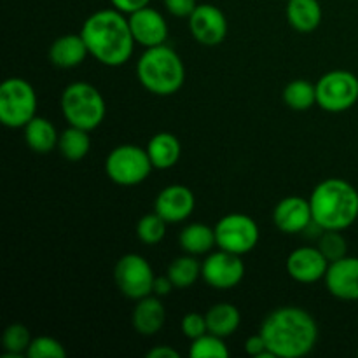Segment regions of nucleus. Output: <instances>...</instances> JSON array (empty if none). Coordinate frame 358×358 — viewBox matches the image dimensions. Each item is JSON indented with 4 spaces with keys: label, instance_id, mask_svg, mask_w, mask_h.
<instances>
[{
    "label": "nucleus",
    "instance_id": "obj_1",
    "mask_svg": "<svg viewBox=\"0 0 358 358\" xmlns=\"http://www.w3.org/2000/svg\"><path fill=\"white\" fill-rule=\"evenodd\" d=\"M261 334L276 358H301L317 345L318 325L303 308L283 306L264 318Z\"/></svg>",
    "mask_w": 358,
    "mask_h": 358
},
{
    "label": "nucleus",
    "instance_id": "obj_2",
    "mask_svg": "<svg viewBox=\"0 0 358 358\" xmlns=\"http://www.w3.org/2000/svg\"><path fill=\"white\" fill-rule=\"evenodd\" d=\"M87 51L107 66H121L131 58L135 38L124 13L117 9H101L91 14L80 30Z\"/></svg>",
    "mask_w": 358,
    "mask_h": 358
},
{
    "label": "nucleus",
    "instance_id": "obj_3",
    "mask_svg": "<svg viewBox=\"0 0 358 358\" xmlns=\"http://www.w3.org/2000/svg\"><path fill=\"white\" fill-rule=\"evenodd\" d=\"M313 220L324 231H345L358 219V191L343 178H327L310 198Z\"/></svg>",
    "mask_w": 358,
    "mask_h": 358
},
{
    "label": "nucleus",
    "instance_id": "obj_4",
    "mask_svg": "<svg viewBox=\"0 0 358 358\" xmlns=\"http://www.w3.org/2000/svg\"><path fill=\"white\" fill-rule=\"evenodd\" d=\"M140 84L157 96L175 94L185 83V66L177 51L166 44L147 48L136 63Z\"/></svg>",
    "mask_w": 358,
    "mask_h": 358
},
{
    "label": "nucleus",
    "instance_id": "obj_5",
    "mask_svg": "<svg viewBox=\"0 0 358 358\" xmlns=\"http://www.w3.org/2000/svg\"><path fill=\"white\" fill-rule=\"evenodd\" d=\"M62 112L70 126L91 131L103 122L107 107L101 93L93 84L73 83L63 91Z\"/></svg>",
    "mask_w": 358,
    "mask_h": 358
},
{
    "label": "nucleus",
    "instance_id": "obj_6",
    "mask_svg": "<svg viewBox=\"0 0 358 358\" xmlns=\"http://www.w3.org/2000/svg\"><path fill=\"white\" fill-rule=\"evenodd\" d=\"M37 112L34 86L21 77H10L0 86V122L7 128H24Z\"/></svg>",
    "mask_w": 358,
    "mask_h": 358
},
{
    "label": "nucleus",
    "instance_id": "obj_7",
    "mask_svg": "<svg viewBox=\"0 0 358 358\" xmlns=\"http://www.w3.org/2000/svg\"><path fill=\"white\" fill-rule=\"evenodd\" d=\"M152 163L147 149L124 143L112 150L105 159V173L117 185H138L152 171Z\"/></svg>",
    "mask_w": 358,
    "mask_h": 358
},
{
    "label": "nucleus",
    "instance_id": "obj_8",
    "mask_svg": "<svg viewBox=\"0 0 358 358\" xmlns=\"http://www.w3.org/2000/svg\"><path fill=\"white\" fill-rule=\"evenodd\" d=\"M358 101V77L348 70H332L317 83V103L327 112H345Z\"/></svg>",
    "mask_w": 358,
    "mask_h": 358
},
{
    "label": "nucleus",
    "instance_id": "obj_9",
    "mask_svg": "<svg viewBox=\"0 0 358 358\" xmlns=\"http://www.w3.org/2000/svg\"><path fill=\"white\" fill-rule=\"evenodd\" d=\"M215 240L220 250L231 254H248L259 243V226L245 213H229L215 224Z\"/></svg>",
    "mask_w": 358,
    "mask_h": 358
},
{
    "label": "nucleus",
    "instance_id": "obj_10",
    "mask_svg": "<svg viewBox=\"0 0 358 358\" xmlns=\"http://www.w3.org/2000/svg\"><path fill=\"white\" fill-rule=\"evenodd\" d=\"M114 278L121 294L138 301L152 294L156 276L145 257L138 254H126L115 264Z\"/></svg>",
    "mask_w": 358,
    "mask_h": 358
},
{
    "label": "nucleus",
    "instance_id": "obj_11",
    "mask_svg": "<svg viewBox=\"0 0 358 358\" xmlns=\"http://www.w3.org/2000/svg\"><path fill=\"white\" fill-rule=\"evenodd\" d=\"M243 276L245 264L241 261V255L231 254L220 248L219 252L210 254L201 264V278L217 290L234 289L240 285Z\"/></svg>",
    "mask_w": 358,
    "mask_h": 358
},
{
    "label": "nucleus",
    "instance_id": "obj_12",
    "mask_svg": "<svg viewBox=\"0 0 358 358\" xmlns=\"http://www.w3.org/2000/svg\"><path fill=\"white\" fill-rule=\"evenodd\" d=\"M189 30L203 45H217L226 38L227 20L222 10L212 3H198L189 16Z\"/></svg>",
    "mask_w": 358,
    "mask_h": 358
},
{
    "label": "nucleus",
    "instance_id": "obj_13",
    "mask_svg": "<svg viewBox=\"0 0 358 358\" xmlns=\"http://www.w3.org/2000/svg\"><path fill=\"white\" fill-rule=\"evenodd\" d=\"M329 264L318 247H301L287 257V273L299 283H317L325 278Z\"/></svg>",
    "mask_w": 358,
    "mask_h": 358
},
{
    "label": "nucleus",
    "instance_id": "obj_14",
    "mask_svg": "<svg viewBox=\"0 0 358 358\" xmlns=\"http://www.w3.org/2000/svg\"><path fill=\"white\" fill-rule=\"evenodd\" d=\"M128 21L136 44L143 48H156L166 42L168 23L159 10L147 6L128 14Z\"/></svg>",
    "mask_w": 358,
    "mask_h": 358
},
{
    "label": "nucleus",
    "instance_id": "obj_15",
    "mask_svg": "<svg viewBox=\"0 0 358 358\" xmlns=\"http://www.w3.org/2000/svg\"><path fill=\"white\" fill-rule=\"evenodd\" d=\"M194 206L196 198L191 189L180 184H173L164 187L157 194L154 212L159 213L168 224H178L192 215Z\"/></svg>",
    "mask_w": 358,
    "mask_h": 358
},
{
    "label": "nucleus",
    "instance_id": "obj_16",
    "mask_svg": "<svg viewBox=\"0 0 358 358\" xmlns=\"http://www.w3.org/2000/svg\"><path fill=\"white\" fill-rule=\"evenodd\" d=\"M324 282L329 292L338 299L358 301V257L346 255L331 262Z\"/></svg>",
    "mask_w": 358,
    "mask_h": 358
},
{
    "label": "nucleus",
    "instance_id": "obj_17",
    "mask_svg": "<svg viewBox=\"0 0 358 358\" xmlns=\"http://www.w3.org/2000/svg\"><path fill=\"white\" fill-rule=\"evenodd\" d=\"M273 222L285 234L304 233L306 227L313 222L310 199H304L301 196H289L282 199L275 206Z\"/></svg>",
    "mask_w": 358,
    "mask_h": 358
},
{
    "label": "nucleus",
    "instance_id": "obj_18",
    "mask_svg": "<svg viewBox=\"0 0 358 358\" xmlns=\"http://www.w3.org/2000/svg\"><path fill=\"white\" fill-rule=\"evenodd\" d=\"M166 320V308L159 297L147 296L136 301V306L131 315V324L138 334L154 336L163 329Z\"/></svg>",
    "mask_w": 358,
    "mask_h": 358
},
{
    "label": "nucleus",
    "instance_id": "obj_19",
    "mask_svg": "<svg viewBox=\"0 0 358 358\" xmlns=\"http://www.w3.org/2000/svg\"><path fill=\"white\" fill-rule=\"evenodd\" d=\"M90 55L83 35L69 34L56 38L49 48V59L59 69H76Z\"/></svg>",
    "mask_w": 358,
    "mask_h": 358
},
{
    "label": "nucleus",
    "instance_id": "obj_20",
    "mask_svg": "<svg viewBox=\"0 0 358 358\" xmlns=\"http://www.w3.org/2000/svg\"><path fill=\"white\" fill-rule=\"evenodd\" d=\"M147 154L156 170H168L178 163L182 156V145L173 133L161 131L147 143Z\"/></svg>",
    "mask_w": 358,
    "mask_h": 358
},
{
    "label": "nucleus",
    "instance_id": "obj_21",
    "mask_svg": "<svg viewBox=\"0 0 358 358\" xmlns=\"http://www.w3.org/2000/svg\"><path fill=\"white\" fill-rule=\"evenodd\" d=\"M287 21L303 34L317 30L322 23V6L318 0H287Z\"/></svg>",
    "mask_w": 358,
    "mask_h": 358
},
{
    "label": "nucleus",
    "instance_id": "obj_22",
    "mask_svg": "<svg viewBox=\"0 0 358 358\" xmlns=\"http://www.w3.org/2000/svg\"><path fill=\"white\" fill-rule=\"evenodd\" d=\"M24 140L28 147L37 154H49L58 147L59 135L56 126L49 119L37 117L35 115L27 126H24Z\"/></svg>",
    "mask_w": 358,
    "mask_h": 358
},
{
    "label": "nucleus",
    "instance_id": "obj_23",
    "mask_svg": "<svg viewBox=\"0 0 358 358\" xmlns=\"http://www.w3.org/2000/svg\"><path fill=\"white\" fill-rule=\"evenodd\" d=\"M205 315L206 324H208V332L224 339L233 336L241 324L240 310L231 303L215 304Z\"/></svg>",
    "mask_w": 358,
    "mask_h": 358
},
{
    "label": "nucleus",
    "instance_id": "obj_24",
    "mask_svg": "<svg viewBox=\"0 0 358 358\" xmlns=\"http://www.w3.org/2000/svg\"><path fill=\"white\" fill-rule=\"evenodd\" d=\"M178 243L191 255L208 254L213 247H217L215 229L201 222L189 224L182 229L180 236H178Z\"/></svg>",
    "mask_w": 358,
    "mask_h": 358
},
{
    "label": "nucleus",
    "instance_id": "obj_25",
    "mask_svg": "<svg viewBox=\"0 0 358 358\" xmlns=\"http://www.w3.org/2000/svg\"><path fill=\"white\" fill-rule=\"evenodd\" d=\"M87 133L90 131H86V129L70 126L59 135L58 150L65 159L80 161L87 156L91 149V140Z\"/></svg>",
    "mask_w": 358,
    "mask_h": 358
},
{
    "label": "nucleus",
    "instance_id": "obj_26",
    "mask_svg": "<svg viewBox=\"0 0 358 358\" xmlns=\"http://www.w3.org/2000/svg\"><path fill=\"white\" fill-rule=\"evenodd\" d=\"M166 275L173 282L175 289H189L201 276V264L196 261V255H180L171 261Z\"/></svg>",
    "mask_w": 358,
    "mask_h": 358
},
{
    "label": "nucleus",
    "instance_id": "obj_27",
    "mask_svg": "<svg viewBox=\"0 0 358 358\" xmlns=\"http://www.w3.org/2000/svg\"><path fill=\"white\" fill-rule=\"evenodd\" d=\"M283 100L292 110H308L317 103V84H311L304 79L292 80L283 91Z\"/></svg>",
    "mask_w": 358,
    "mask_h": 358
},
{
    "label": "nucleus",
    "instance_id": "obj_28",
    "mask_svg": "<svg viewBox=\"0 0 358 358\" xmlns=\"http://www.w3.org/2000/svg\"><path fill=\"white\" fill-rule=\"evenodd\" d=\"M30 329L23 324H10L2 334L3 355L2 358H21L27 355L31 345Z\"/></svg>",
    "mask_w": 358,
    "mask_h": 358
},
{
    "label": "nucleus",
    "instance_id": "obj_29",
    "mask_svg": "<svg viewBox=\"0 0 358 358\" xmlns=\"http://www.w3.org/2000/svg\"><path fill=\"white\" fill-rule=\"evenodd\" d=\"M189 357L191 358H227L229 350H227L224 338L206 332L201 338L194 339L189 348Z\"/></svg>",
    "mask_w": 358,
    "mask_h": 358
},
{
    "label": "nucleus",
    "instance_id": "obj_30",
    "mask_svg": "<svg viewBox=\"0 0 358 358\" xmlns=\"http://www.w3.org/2000/svg\"><path fill=\"white\" fill-rule=\"evenodd\" d=\"M166 220L159 213H147L136 224V236L145 245H157L166 234Z\"/></svg>",
    "mask_w": 358,
    "mask_h": 358
},
{
    "label": "nucleus",
    "instance_id": "obj_31",
    "mask_svg": "<svg viewBox=\"0 0 358 358\" xmlns=\"http://www.w3.org/2000/svg\"><path fill=\"white\" fill-rule=\"evenodd\" d=\"M318 248H320L322 254L327 257L329 262H334L346 257L348 245H346V240L341 234V231L327 229L320 234V238H318Z\"/></svg>",
    "mask_w": 358,
    "mask_h": 358
},
{
    "label": "nucleus",
    "instance_id": "obj_32",
    "mask_svg": "<svg viewBox=\"0 0 358 358\" xmlns=\"http://www.w3.org/2000/svg\"><path fill=\"white\" fill-rule=\"evenodd\" d=\"M28 358H65L66 350L63 348L58 339L51 336H38L31 341L27 352Z\"/></svg>",
    "mask_w": 358,
    "mask_h": 358
},
{
    "label": "nucleus",
    "instance_id": "obj_33",
    "mask_svg": "<svg viewBox=\"0 0 358 358\" xmlns=\"http://www.w3.org/2000/svg\"><path fill=\"white\" fill-rule=\"evenodd\" d=\"M182 332L187 339L194 341V339L201 338L208 332V324H206V315L196 313V311H191V313L185 315L182 318Z\"/></svg>",
    "mask_w": 358,
    "mask_h": 358
},
{
    "label": "nucleus",
    "instance_id": "obj_34",
    "mask_svg": "<svg viewBox=\"0 0 358 358\" xmlns=\"http://www.w3.org/2000/svg\"><path fill=\"white\" fill-rule=\"evenodd\" d=\"M245 352L252 357H257V358H276L273 355L271 352L268 350V345H266V339L264 336L259 332V334L252 336L245 341Z\"/></svg>",
    "mask_w": 358,
    "mask_h": 358
},
{
    "label": "nucleus",
    "instance_id": "obj_35",
    "mask_svg": "<svg viewBox=\"0 0 358 358\" xmlns=\"http://www.w3.org/2000/svg\"><path fill=\"white\" fill-rule=\"evenodd\" d=\"M168 13L177 17H189L198 7L196 0H163Z\"/></svg>",
    "mask_w": 358,
    "mask_h": 358
},
{
    "label": "nucleus",
    "instance_id": "obj_36",
    "mask_svg": "<svg viewBox=\"0 0 358 358\" xmlns=\"http://www.w3.org/2000/svg\"><path fill=\"white\" fill-rule=\"evenodd\" d=\"M112 6H114V9L121 10V13L124 14H131L135 13V10L138 9H143V7L149 6L150 0H110Z\"/></svg>",
    "mask_w": 358,
    "mask_h": 358
},
{
    "label": "nucleus",
    "instance_id": "obj_37",
    "mask_svg": "<svg viewBox=\"0 0 358 358\" xmlns=\"http://www.w3.org/2000/svg\"><path fill=\"white\" fill-rule=\"evenodd\" d=\"M173 289H175V285L168 275L156 276V280H154V289H152L154 296H157V297L168 296V294H170Z\"/></svg>",
    "mask_w": 358,
    "mask_h": 358
},
{
    "label": "nucleus",
    "instance_id": "obj_38",
    "mask_svg": "<svg viewBox=\"0 0 358 358\" xmlns=\"http://www.w3.org/2000/svg\"><path fill=\"white\" fill-rule=\"evenodd\" d=\"M147 358H178V352L171 346H156L147 353Z\"/></svg>",
    "mask_w": 358,
    "mask_h": 358
}]
</instances>
